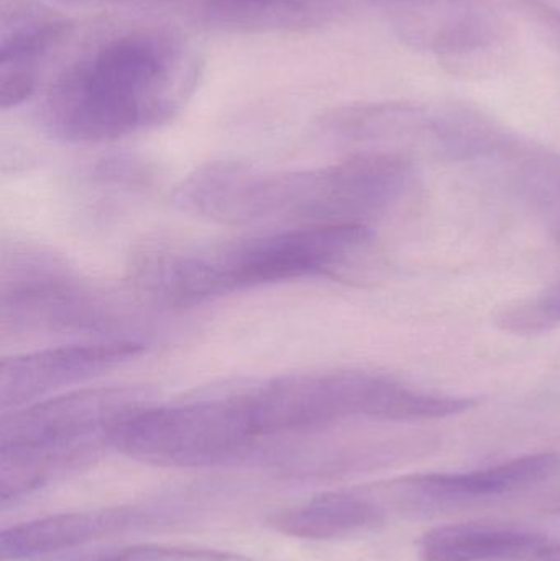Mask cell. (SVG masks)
Returning a JSON list of instances; mask_svg holds the SVG:
<instances>
[{
    "mask_svg": "<svg viewBox=\"0 0 560 561\" xmlns=\"http://www.w3.org/2000/svg\"><path fill=\"white\" fill-rule=\"evenodd\" d=\"M384 268L370 226H322L233 239L157 240L135 253L130 279L157 306L187 309L298 280L365 283Z\"/></svg>",
    "mask_w": 560,
    "mask_h": 561,
    "instance_id": "6da1fadb",
    "label": "cell"
},
{
    "mask_svg": "<svg viewBox=\"0 0 560 561\" xmlns=\"http://www.w3.org/2000/svg\"><path fill=\"white\" fill-rule=\"evenodd\" d=\"M413 186V164L397 151H357L306 170H265L216 161L187 174L173 193L181 213L255 229L370 226Z\"/></svg>",
    "mask_w": 560,
    "mask_h": 561,
    "instance_id": "7a4b0ae2",
    "label": "cell"
},
{
    "mask_svg": "<svg viewBox=\"0 0 560 561\" xmlns=\"http://www.w3.org/2000/svg\"><path fill=\"white\" fill-rule=\"evenodd\" d=\"M199 59L186 36L135 28L85 49L39 105L43 130L62 144L122 140L173 121L193 95Z\"/></svg>",
    "mask_w": 560,
    "mask_h": 561,
    "instance_id": "3957f363",
    "label": "cell"
},
{
    "mask_svg": "<svg viewBox=\"0 0 560 561\" xmlns=\"http://www.w3.org/2000/svg\"><path fill=\"white\" fill-rule=\"evenodd\" d=\"M240 394L260 440L318 434L357 419L381 422L453 417L477 399L433 394L390 376L361 369L292 373L239 381Z\"/></svg>",
    "mask_w": 560,
    "mask_h": 561,
    "instance_id": "277c9868",
    "label": "cell"
},
{
    "mask_svg": "<svg viewBox=\"0 0 560 561\" xmlns=\"http://www.w3.org/2000/svg\"><path fill=\"white\" fill-rule=\"evenodd\" d=\"M147 391L132 386L79 388L3 412L0 424V496L16 500L111 447L115 425Z\"/></svg>",
    "mask_w": 560,
    "mask_h": 561,
    "instance_id": "5b68a950",
    "label": "cell"
},
{
    "mask_svg": "<svg viewBox=\"0 0 560 561\" xmlns=\"http://www.w3.org/2000/svg\"><path fill=\"white\" fill-rule=\"evenodd\" d=\"M0 320L2 332L12 335L148 340L135 330L127 306L68 260L38 247L15 245L3 253Z\"/></svg>",
    "mask_w": 560,
    "mask_h": 561,
    "instance_id": "8992f818",
    "label": "cell"
},
{
    "mask_svg": "<svg viewBox=\"0 0 560 561\" xmlns=\"http://www.w3.org/2000/svg\"><path fill=\"white\" fill-rule=\"evenodd\" d=\"M260 444L237 381L168 404L147 402L125 415L111 435V447L121 454L174 468L232 463Z\"/></svg>",
    "mask_w": 560,
    "mask_h": 561,
    "instance_id": "52a82bcc",
    "label": "cell"
},
{
    "mask_svg": "<svg viewBox=\"0 0 560 561\" xmlns=\"http://www.w3.org/2000/svg\"><path fill=\"white\" fill-rule=\"evenodd\" d=\"M145 339L76 340L2 359L0 405L13 411L85 385L144 355Z\"/></svg>",
    "mask_w": 560,
    "mask_h": 561,
    "instance_id": "ba28073f",
    "label": "cell"
},
{
    "mask_svg": "<svg viewBox=\"0 0 560 561\" xmlns=\"http://www.w3.org/2000/svg\"><path fill=\"white\" fill-rule=\"evenodd\" d=\"M560 470V455L533 454L469 473H424L377 486L397 506L439 511L479 501L499 500L545 483Z\"/></svg>",
    "mask_w": 560,
    "mask_h": 561,
    "instance_id": "9c48e42d",
    "label": "cell"
},
{
    "mask_svg": "<svg viewBox=\"0 0 560 561\" xmlns=\"http://www.w3.org/2000/svg\"><path fill=\"white\" fill-rule=\"evenodd\" d=\"M72 32L68 16L38 0H0V107L35 94L38 69Z\"/></svg>",
    "mask_w": 560,
    "mask_h": 561,
    "instance_id": "30bf717a",
    "label": "cell"
},
{
    "mask_svg": "<svg viewBox=\"0 0 560 561\" xmlns=\"http://www.w3.org/2000/svg\"><path fill=\"white\" fill-rule=\"evenodd\" d=\"M410 48L446 59L476 56L495 48L503 22L492 0H467L391 20Z\"/></svg>",
    "mask_w": 560,
    "mask_h": 561,
    "instance_id": "8fae6325",
    "label": "cell"
},
{
    "mask_svg": "<svg viewBox=\"0 0 560 561\" xmlns=\"http://www.w3.org/2000/svg\"><path fill=\"white\" fill-rule=\"evenodd\" d=\"M134 510L81 511L30 520L3 530L0 536V561L42 559L105 539L134 526Z\"/></svg>",
    "mask_w": 560,
    "mask_h": 561,
    "instance_id": "7c38bea8",
    "label": "cell"
},
{
    "mask_svg": "<svg viewBox=\"0 0 560 561\" xmlns=\"http://www.w3.org/2000/svg\"><path fill=\"white\" fill-rule=\"evenodd\" d=\"M431 107L407 101L365 102L328 112L319 127L331 140L365 147L362 151H391L387 147L426 144Z\"/></svg>",
    "mask_w": 560,
    "mask_h": 561,
    "instance_id": "4fadbf2b",
    "label": "cell"
},
{
    "mask_svg": "<svg viewBox=\"0 0 560 561\" xmlns=\"http://www.w3.org/2000/svg\"><path fill=\"white\" fill-rule=\"evenodd\" d=\"M545 540L542 534L518 527L466 523L427 530L418 550L421 561H510Z\"/></svg>",
    "mask_w": 560,
    "mask_h": 561,
    "instance_id": "5bb4252c",
    "label": "cell"
},
{
    "mask_svg": "<svg viewBox=\"0 0 560 561\" xmlns=\"http://www.w3.org/2000/svg\"><path fill=\"white\" fill-rule=\"evenodd\" d=\"M385 510L364 491L329 493L270 517V526L296 539L328 540L380 526Z\"/></svg>",
    "mask_w": 560,
    "mask_h": 561,
    "instance_id": "9a60e30c",
    "label": "cell"
},
{
    "mask_svg": "<svg viewBox=\"0 0 560 561\" xmlns=\"http://www.w3.org/2000/svg\"><path fill=\"white\" fill-rule=\"evenodd\" d=\"M342 0H207L206 19L230 32H293L331 22Z\"/></svg>",
    "mask_w": 560,
    "mask_h": 561,
    "instance_id": "2e32d148",
    "label": "cell"
},
{
    "mask_svg": "<svg viewBox=\"0 0 560 561\" xmlns=\"http://www.w3.org/2000/svg\"><path fill=\"white\" fill-rule=\"evenodd\" d=\"M426 145L444 160L470 161L506 150L512 138L480 108L447 102L431 107Z\"/></svg>",
    "mask_w": 560,
    "mask_h": 561,
    "instance_id": "e0dca14e",
    "label": "cell"
},
{
    "mask_svg": "<svg viewBox=\"0 0 560 561\" xmlns=\"http://www.w3.org/2000/svg\"><path fill=\"white\" fill-rule=\"evenodd\" d=\"M522 186L546 227L560 243V157L535 151L523 160Z\"/></svg>",
    "mask_w": 560,
    "mask_h": 561,
    "instance_id": "ac0fdd59",
    "label": "cell"
},
{
    "mask_svg": "<svg viewBox=\"0 0 560 561\" xmlns=\"http://www.w3.org/2000/svg\"><path fill=\"white\" fill-rule=\"evenodd\" d=\"M493 322L500 330L513 335H545L560 325V307L551 293L546 290L532 299L503 307Z\"/></svg>",
    "mask_w": 560,
    "mask_h": 561,
    "instance_id": "d6986e66",
    "label": "cell"
},
{
    "mask_svg": "<svg viewBox=\"0 0 560 561\" xmlns=\"http://www.w3.org/2000/svg\"><path fill=\"white\" fill-rule=\"evenodd\" d=\"M92 181L104 187L124 190V187H144L150 183L151 171L145 161L135 157L104 158L95 164L91 173Z\"/></svg>",
    "mask_w": 560,
    "mask_h": 561,
    "instance_id": "ffe728a7",
    "label": "cell"
},
{
    "mask_svg": "<svg viewBox=\"0 0 560 561\" xmlns=\"http://www.w3.org/2000/svg\"><path fill=\"white\" fill-rule=\"evenodd\" d=\"M101 561H252L239 553L217 550L174 549V547H134Z\"/></svg>",
    "mask_w": 560,
    "mask_h": 561,
    "instance_id": "44dd1931",
    "label": "cell"
},
{
    "mask_svg": "<svg viewBox=\"0 0 560 561\" xmlns=\"http://www.w3.org/2000/svg\"><path fill=\"white\" fill-rule=\"evenodd\" d=\"M528 22L535 23L560 49V7L546 0H506Z\"/></svg>",
    "mask_w": 560,
    "mask_h": 561,
    "instance_id": "7402d4cb",
    "label": "cell"
},
{
    "mask_svg": "<svg viewBox=\"0 0 560 561\" xmlns=\"http://www.w3.org/2000/svg\"><path fill=\"white\" fill-rule=\"evenodd\" d=\"M370 2L387 9L391 13V19H395V16L424 12V10L449 5V3L466 2V0H370Z\"/></svg>",
    "mask_w": 560,
    "mask_h": 561,
    "instance_id": "603a6c76",
    "label": "cell"
},
{
    "mask_svg": "<svg viewBox=\"0 0 560 561\" xmlns=\"http://www.w3.org/2000/svg\"><path fill=\"white\" fill-rule=\"evenodd\" d=\"M510 561H560V542L548 539L541 546L526 552L525 556L516 557Z\"/></svg>",
    "mask_w": 560,
    "mask_h": 561,
    "instance_id": "cb8c5ba5",
    "label": "cell"
},
{
    "mask_svg": "<svg viewBox=\"0 0 560 561\" xmlns=\"http://www.w3.org/2000/svg\"><path fill=\"white\" fill-rule=\"evenodd\" d=\"M549 511L560 516V496L556 497V500L552 501L551 504H549Z\"/></svg>",
    "mask_w": 560,
    "mask_h": 561,
    "instance_id": "d4e9b609",
    "label": "cell"
}]
</instances>
